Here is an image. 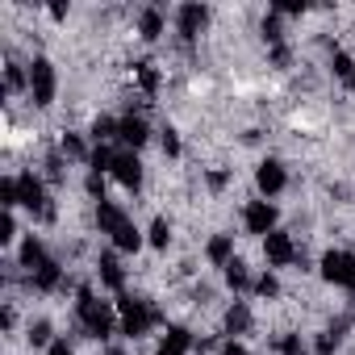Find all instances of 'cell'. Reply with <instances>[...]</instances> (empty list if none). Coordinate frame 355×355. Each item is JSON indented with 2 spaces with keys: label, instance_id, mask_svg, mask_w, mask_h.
<instances>
[{
  "label": "cell",
  "instance_id": "6da1fadb",
  "mask_svg": "<svg viewBox=\"0 0 355 355\" xmlns=\"http://www.w3.org/2000/svg\"><path fill=\"white\" fill-rule=\"evenodd\" d=\"M76 313H80V322H84V330H88L92 338H109V334H113V326H117V313H113V305H109V301H96L88 288L80 293V301H76Z\"/></svg>",
  "mask_w": 355,
  "mask_h": 355
},
{
  "label": "cell",
  "instance_id": "7a4b0ae2",
  "mask_svg": "<svg viewBox=\"0 0 355 355\" xmlns=\"http://www.w3.org/2000/svg\"><path fill=\"white\" fill-rule=\"evenodd\" d=\"M17 189H21V205H26L30 214H38L42 222L55 218V205L46 201V189H42V180H38L34 171H21V175H17Z\"/></svg>",
  "mask_w": 355,
  "mask_h": 355
},
{
  "label": "cell",
  "instance_id": "3957f363",
  "mask_svg": "<svg viewBox=\"0 0 355 355\" xmlns=\"http://www.w3.org/2000/svg\"><path fill=\"white\" fill-rule=\"evenodd\" d=\"M322 276L330 284H343V288L355 293V255L351 251H326L322 255Z\"/></svg>",
  "mask_w": 355,
  "mask_h": 355
},
{
  "label": "cell",
  "instance_id": "277c9868",
  "mask_svg": "<svg viewBox=\"0 0 355 355\" xmlns=\"http://www.w3.org/2000/svg\"><path fill=\"white\" fill-rule=\"evenodd\" d=\"M30 101L42 105V109L55 101V67H51V59H34L30 63Z\"/></svg>",
  "mask_w": 355,
  "mask_h": 355
},
{
  "label": "cell",
  "instance_id": "5b68a950",
  "mask_svg": "<svg viewBox=\"0 0 355 355\" xmlns=\"http://www.w3.org/2000/svg\"><path fill=\"white\" fill-rule=\"evenodd\" d=\"M109 171H113V180H117L121 189H130V193H138V189H142V163H138V155H134V150H117Z\"/></svg>",
  "mask_w": 355,
  "mask_h": 355
},
{
  "label": "cell",
  "instance_id": "8992f818",
  "mask_svg": "<svg viewBox=\"0 0 355 355\" xmlns=\"http://www.w3.org/2000/svg\"><path fill=\"white\" fill-rule=\"evenodd\" d=\"M243 226L251 230V234H272L276 230V205L272 201H251L247 209H243Z\"/></svg>",
  "mask_w": 355,
  "mask_h": 355
},
{
  "label": "cell",
  "instance_id": "52a82bcc",
  "mask_svg": "<svg viewBox=\"0 0 355 355\" xmlns=\"http://www.w3.org/2000/svg\"><path fill=\"white\" fill-rule=\"evenodd\" d=\"M263 255H268L272 268H288V263H297V243H293L284 230H272V234L263 239Z\"/></svg>",
  "mask_w": 355,
  "mask_h": 355
},
{
  "label": "cell",
  "instance_id": "ba28073f",
  "mask_svg": "<svg viewBox=\"0 0 355 355\" xmlns=\"http://www.w3.org/2000/svg\"><path fill=\"white\" fill-rule=\"evenodd\" d=\"M255 184H259V193H263V197H276V193H284V184H288L284 163H276V159H263V163H259V171H255Z\"/></svg>",
  "mask_w": 355,
  "mask_h": 355
},
{
  "label": "cell",
  "instance_id": "9c48e42d",
  "mask_svg": "<svg viewBox=\"0 0 355 355\" xmlns=\"http://www.w3.org/2000/svg\"><path fill=\"white\" fill-rule=\"evenodd\" d=\"M209 21V9L205 5H180V13H175V30H180V38H197Z\"/></svg>",
  "mask_w": 355,
  "mask_h": 355
},
{
  "label": "cell",
  "instance_id": "30bf717a",
  "mask_svg": "<svg viewBox=\"0 0 355 355\" xmlns=\"http://www.w3.org/2000/svg\"><path fill=\"white\" fill-rule=\"evenodd\" d=\"M117 138L125 142V150H138V146L150 138V130H146V121H142L138 113H130V117H121V125H117Z\"/></svg>",
  "mask_w": 355,
  "mask_h": 355
},
{
  "label": "cell",
  "instance_id": "8fae6325",
  "mask_svg": "<svg viewBox=\"0 0 355 355\" xmlns=\"http://www.w3.org/2000/svg\"><path fill=\"white\" fill-rule=\"evenodd\" d=\"M125 222H130V218H125L121 205H113V201H96V226H101V234H117Z\"/></svg>",
  "mask_w": 355,
  "mask_h": 355
},
{
  "label": "cell",
  "instance_id": "7c38bea8",
  "mask_svg": "<svg viewBox=\"0 0 355 355\" xmlns=\"http://www.w3.org/2000/svg\"><path fill=\"white\" fill-rule=\"evenodd\" d=\"M96 276H101L105 288H121V284H125V272H121V263H117L113 251H105V255L96 259Z\"/></svg>",
  "mask_w": 355,
  "mask_h": 355
},
{
  "label": "cell",
  "instance_id": "4fadbf2b",
  "mask_svg": "<svg viewBox=\"0 0 355 355\" xmlns=\"http://www.w3.org/2000/svg\"><path fill=\"white\" fill-rule=\"evenodd\" d=\"M34 288H42V293H51V288H67V280H63V268H59L55 259H46V263L34 272Z\"/></svg>",
  "mask_w": 355,
  "mask_h": 355
},
{
  "label": "cell",
  "instance_id": "5bb4252c",
  "mask_svg": "<svg viewBox=\"0 0 355 355\" xmlns=\"http://www.w3.org/2000/svg\"><path fill=\"white\" fill-rule=\"evenodd\" d=\"M205 255H209V263L226 268V263L234 259V239H230V234H214V239H209V247H205Z\"/></svg>",
  "mask_w": 355,
  "mask_h": 355
},
{
  "label": "cell",
  "instance_id": "9a60e30c",
  "mask_svg": "<svg viewBox=\"0 0 355 355\" xmlns=\"http://www.w3.org/2000/svg\"><path fill=\"white\" fill-rule=\"evenodd\" d=\"M46 259H51V255H46V247H42V239H34V234H30V239L21 243V268H30V272H38V268L46 263Z\"/></svg>",
  "mask_w": 355,
  "mask_h": 355
},
{
  "label": "cell",
  "instance_id": "2e32d148",
  "mask_svg": "<svg viewBox=\"0 0 355 355\" xmlns=\"http://www.w3.org/2000/svg\"><path fill=\"white\" fill-rule=\"evenodd\" d=\"M226 330H230V334H247V330H251V309H247L243 301H234V305L226 309Z\"/></svg>",
  "mask_w": 355,
  "mask_h": 355
},
{
  "label": "cell",
  "instance_id": "e0dca14e",
  "mask_svg": "<svg viewBox=\"0 0 355 355\" xmlns=\"http://www.w3.org/2000/svg\"><path fill=\"white\" fill-rule=\"evenodd\" d=\"M138 34H142L146 42H155V38L163 34V13H159V9H142V17H138Z\"/></svg>",
  "mask_w": 355,
  "mask_h": 355
},
{
  "label": "cell",
  "instance_id": "ac0fdd59",
  "mask_svg": "<svg viewBox=\"0 0 355 355\" xmlns=\"http://www.w3.org/2000/svg\"><path fill=\"white\" fill-rule=\"evenodd\" d=\"M113 247H117V251H138V247H142V234H138V226H134V222H125V226L113 234Z\"/></svg>",
  "mask_w": 355,
  "mask_h": 355
},
{
  "label": "cell",
  "instance_id": "d6986e66",
  "mask_svg": "<svg viewBox=\"0 0 355 355\" xmlns=\"http://www.w3.org/2000/svg\"><path fill=\"white\" fill-rule=\"evenodd\" d=\"M226 284L239 288V293L251 288V276H247V263H243V259H230V263H226Z\"/></svg>",
  "mask_w": 355,
  "mask_h": 355
},
{
  "label": "cell",
  "instance_id": "ffe728a7",
  "mask_svg": "<svg viewBox=\"0 0 355 355\" xmlns=\"http://www.w3.org/2000/svg\"><path fill=\"white\" fill-rule=\"evenodd\" d=\"M155 251H167V243H171V226H167V218H155L150 222V239H146Z\"/></svg>",
  "mask_w": 355,
  "mask_h": 355
},
{
  "label": "cell",
  "instance_id": "44dd1931",
  "mask_svg": "<svg viewBox=\"0 0 355 355\" xmlns=\"http://www.w3.org/2000/svg\"><path fill=\"white\" fill-rule=\"evenodd\" d=\"M117 125H121V117H96L92 121V138L96 142H109V138H117Z\"/></svg>",
  "mask_w": 355,
  "mask_h": 355
},
{
  "label": "cell",
  "instance_id": "7402d4cb",
  "mask_svg": "<svg viewBox=\"0 0 355 355\" xmlns=\"http://www.w3.org/2000/svg\"><path fill=\"white\" fill-rule=\"evenodd\" d=\"M59 155H67V159H92L76 134H63V138H59Z\"/></svg>",
  "mask_w": 355,
  "mask_h": 355
},
{
  "label": "cell",
  "instance_id": "603a6c76",
  "mask_svg": "<svg viewBox=\"0 0 355 355\" xmlns=\"http://www.w3.org/2000/svg\"><path fill=\"white\" fill-rule=\"evenodd\" d=\"M51 334H55V330H51V322H46V318L30 322V343H34V347H51V343H55Z\"/></svg>",
  "mask_w": 355,
  "mask_h": 355
},
{
  "label": "cell",
  "instance_id": "cb8c5ba5",
  "mask_svg": "<svg viewBox=\"0 0 355 355\" xmlns=\"http://www.w3.org/2000/svg\"><path fill=\"white\" fill-rule=\"evenodd\" d=\"M276 351L280 355H309V347L301 343V334H280L276 338Z\"/></svg>",
  "mask_w": 355,
  "mask_h": 355
},
{
  "label": "cell",
  "instance_id": "d4e9b609",
  "mask_svg": "<svg viewBox=\"0 0 355 355\" xmlns=\"http://www.w3.org/2000/svg\"><path fill=\"white\" fill-rule=\"evenodd\" d=\"M17 239V218L13 209H5V218H0V243H13Z\"/></svg>",
  "mask_w": 355,
  "mask_h": 355
},
{
  "label": "cell",
  "instance_id": "484cf974",
  "mask_svg": "<svg viewBox=\"0 0 355 355\" xmlns=\"http://www.w3.org/2000/svg\"><path fill=\"white\" fill-rule=\"evenodd\" d=\"M5 84H9V92H17L21 84L30 88V76H21V67H17V63H9V67H5Z\"/></svg>",
  "mask_w": 355,
  "mask_h": 355
},
{
  "label": "cell",
  "instance_id": "4316f807",
  "mask_svg": "<svg viewBox=\"0 0 355 355\" xmlns=\"http://www.w3.org/2000/svg\"><path fill=\"white\" fill-rule=\"evenodd\" d=\"M334 351H338V334H334V330L318 334V347H313V355H334Z\"/></svg>",
  "mask_w": 355,
  "mask_h": 355
},
{
  "label": "cell",
  "instance_id": "83f0119b",
  "mask_svg": "<svg viewBox=\"0 0 355 355\" xmlns=\"http://www.w3.org/2000/svg\"><path fill=\"white\" fill-rule=\"evenodd\" d=\"M334 76H343V80H355V63H351V55H334Z\"/></svg>",
  "mask_w": 355,
  "mask_h": 355
},
{
  "label": "cell",
  "instance_id": "f1b7e54d",
  "mask_svg": "<svg viewBox=\"0 0 355 355\" xmlns=\"http://www.w3.org/2000/svg\"><path fill=\"white\" fill-rule=\"evenodd\" d=\"M255 293H259V297H280V280H276V276H259V280H255Z\"/></svg>",
  "mask_w": 355,
  "mask_h": 355
},
{
  "label": "cell",
  "instance_id": "f546056e",
  "mask_svg": "<svg viewBox=\"0 0 355 355\" xmlns=\"http://www.w3.org/2000/svg\"><path fill=\"white\" fill-rule=\"evenodd\" d=\"M163 155H180V138H175V130H163Z\"/></svg>",
  "mask_w": 355,
  "mask_h": 355
},
{
  "label": "cell",
  "instance_id": "4dcf8cb0",
  "mask_svg": "<svg viewBox=\"0 0 355 355\" xmlns=\"http://www.w3.org/2000/svg\"><path fill=\"white\" fill-rule=\"evenodd\" d=\"M88 197H96V201H105V180H101V175H96V171L88 175Z\"/></svg>",
  "mask_w": 355,
  "mask_h": 355
},
{
  "label": "cell",
  "instance_id": "1f68e13d",
  "mask_svg": "<svg viewBox=\"0 0 355 355\" xmlns=\"http://www.w3.org/2000/svg\"><path fill=\"white\" fill-rule=\"evenodd\" d=\"M46 355H76V347H71L67 338H55V343L46 347Z\"/></svg>",
  "mask_w": 355,
  "mask_h": 355
},
{
  "label": "cell",
  "instance_id": "d6a6232c",
  "mask_svg": "<svg viewBox=\"0 0 355 355\" xmlns=\"http://www.w3.org/2000/svg\"><path fill=\"white\" fill-rule=\"evenodd\" d=\"M46 175H51V180H63V159H59V155L46 159Z\"/></svg>",
  "mask_w": 355,
  "mask_h": 355
},
{
  "label": "cell",
  "instance_id": "836d02e7",
  "mask_svg": "<svg viewBox=\"0 0 355 355\" xmlns=\"http://www.w3.org/2000/svg\"><path fill=\"white\" fill-rule=\"evenodd\" d=\"M226 184H230L226 171H209V189H226Z\"/></svg>",
  "mask_w": 355,
  "mask_h": 355
},
{
  "label": "cell",
  "instance_id": "e575fe53",
  "mask_svg": "<svg viewBox=\"0 0 355 355\" xmlns=\"http://www.w3.org/2000/svg\"><path fill=\"white\" fill-rule=\"evenodd\" d=\"M222 355H247V347H243V343H226Z\"/></svg>",
  "mask_w": 355,
  "mask_h": 355
},
{
  "label": "cell",
  "instance_id": "d590c367",
  "mask_svg": "<svg viewBox=\"0 0 355 355\" xmlns=\"http://www.w3.org/2000/svg\"><path fill=\"white\" fill-rule=\"evenodd\" d=\"M155 355H184V347H171V343H163V347H159Z\"/></svg>",
  "mask_w": 355,
  "mask_h": 355
},
{
  "label": "cell",
  "instance_id": "8d00e7d4",
  "mask_svg": "<svg viewBox=\"0 0 355 355\" xmlns=\"http://www.w3.org/2000/svg\"><path fill=\"white\" fill-rule=\"evenodd\" d=\"M105 355H125V351H121V347H109V351H105Z\"/></svg>",
  "mask_w": 355,
  "mask_h": 355
}]
</instances>
